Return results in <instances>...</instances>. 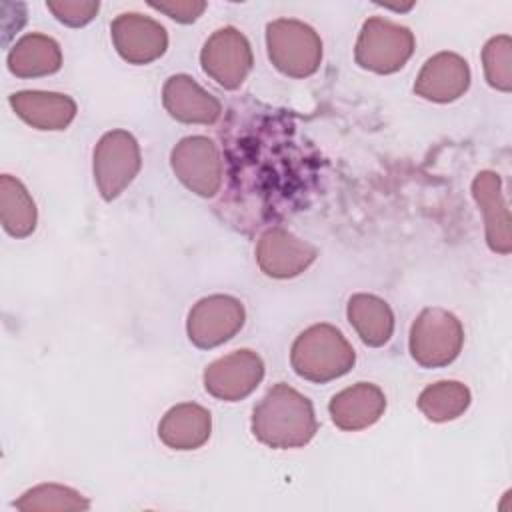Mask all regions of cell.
<instances>
[{"instance_id":"obj_12","label":"cell","mask_w":512,"mask_h":512,"mask_svg":"<svg viewBox=\"0 0 512 512\" xmlns=\"http://www.w3.org/2000/svg\"><path fill=\"white\" fill-rule=\"evenodd\" d=\"M316 248L300 240L284 228H268L256 246V260L260 270L272 278H292L302 274L314 260Z\"/></svg>"},{"instance_id":"obj_10","label":"cell","mask_w":512,"mask_h":512,"mask_svg":"<svg viewBox=\"0 0 512 512\" xmlns=\"http://www.w3.org/2000/svg\"><path fill=\"white\" fill-rule=\"evenodd\" d=\"M264 378V362L252 350L230 352L204 370V388L210 396L236 402L256 390Z\"/></svg>"},{"instance_id":"obj_24","label":"cell","mask_w":512,"mask_h":512,"mask_svg":"<svg viewBox=\"0 0 512 512\" xmlns=\"http://www.w3.org/2000/svg\"><path fill=\"white\" fill-rule=\"evenodd\" d=\"M482 64L486 82L500 90H512V40L508 34L494 36L486 42L482 50Z\"/></svg>"},{"instance_id":"obj_23","label":"cell","mask_w":512,"mask_h":512,"mask_svg":"<svg viewBox=\"0 0 512 512\" xmlns=\"http://www.w3.org/2000/svg\"><path fill=\"white\" fill-rule=\"evenodd\" d=\"M18 510H88L90 502L76 490L60 484H40L24 492L16 502Z\"/></svg>"},{"instance_id":"obj_14","label":"cell","mask_w":512,"mask_h":512,"mask_svg":"<svg viewBox=\"0 0 512 512\" xmlns=\"http://www.w3.org/2000/svg\"><path fill=\"white\" fill-rule=\"evenodd\" d=\"M162 104L174 120L184 124H214L222 114L220 102L186 74H174L166 80Z\"/></svg>"},{"instance_id":"obj_9","label":"cell","mask_w":512,"mask_h":512,"mask_svg":"<svg viewBox=\"0 0 512 512\" xmlns=\"http://www.w3.org/2000/svg\"><path fill=\"white\" fill-rule=\"evenodd\" d=\"M244 306L228 294H212L198 300L186 322L188 338L198 348H214L234 338L244 326Z\"/></svg>"},{"instance_id":"obj_16","label":"cell","mask_w":512,"mask_h":512,"mask_svg":"<svg viewBox=\"0 0 512 512\" xmlns=\"http://www.w3.org/2000/svg\"><path fill=\"white\" fill-rule=\"evenodd\" d=\"M330 418L340 430H364L380 420L386 410L384 392L370 382H358L332 396Z\"/></svg>"},{"instance_id":"obj_17","label":"cell","mask_w":512,"mask_h":512,"mask_svg":"<svg viewBox=\"0 0 512 512\" xmlns=\"http://www.w3.org/2000/svg\"><path fill=\"white\" fill-rule=\"evenodd\" d=\"M10 106L38 130H64L76 116V102L60 92L22 90L10 96Z\"/></svg>"},{"instance_id":"obj_1","label":"cell","mask_w":512,"mask_h":512,"mask_svg":"<svg viewBox=\"0 0 512 512\" xmlns=\"http://www.w3.org/2000/svg\"><path fill=\"white\" fill-rule=\"evenodd\" d=\"M316 428L312 402L284 382L272 386L252 412V434L276 450L308 444Z\"/></svg>"},{"instance_id":"obj_19","label":"cell","mask_w":512,"mask_h":512,"mask_svg":"<svg viewBox=\"0 0 512 512\" xmlns=\"http://www.w3.org/2000/svg\"><path fill=\"white\" fill-rule=\"evenodd\" d=\"M62 66V50L58 42L46 34H26L8 52V70L18 78H38L58 72Z\"/></svg>"},{"instance_id":"obj_8","label":"cell","mask_w":512,"mask_h":512,"mask_svg":"<svg viewBox=\"0 0 512 512\" xmlns=\"http://www.w3.org/2000/svg\"><path fill=\"white\" fill-rule=\"evenodd\" d=\"M202 70L222 88H238L252 70L254 56L246 36L232 28H218L202 46Z\"/></svg>"},{"instance_id":"obj_21","label":"cell","mask_w":512,"mask_h":512,"mask_svg":"<svg viewBox=\"0 0 512 512\" xmlns=\"http://www.w3.org/2000/svg\"><path fill=\"white\" fill-rule=\"evenodd\" d=\"M0 218L14 238H26L36 228V204L24 184L10 174L0 178Z\"/></svg>"},{"instance_id":"obj_15","label":"cell","mask_w":512,"mask_h":512,"mask_svg":"<svg viewBox=\"0 0 512 512\" xmlns=\"http://www.w3.org/2000/svg\"><path fill=\"white\" fill-rule=\"evenodd\" d=\"M472 196L482 210L486 242L496 254H510L512 234H510V214L502 194V180L496 172L482 170L472 180Z\"/></svg>"},{"instance_id":"obj_4","label":"cell","mask_w":512,"mask_h":512,"mask_svg":"<svg viewBox=\"0 0 512 512\" xmlns=\"http://www.w3.org/2000/svg\"><path fill=\"white\" fill-rule=\"evenodd\" d=\"M464 344L460 320L444 308H424L410 328V354L422 368H440L454 362Z\"/></svg>"},{"instance_id":"obj_7","label":"cell","mask_w":512,"mask_h":512,"mask_svg":"<svg viewBox=\"0 0 512 512\" xmlns=\"http://www.w3.org/2000/svg\"><path fill=\"white\" fill-rule=\"evenodd\" d=\"M176 178L194 194L212 198L222 186V158L216 144L206 136L182 138L170 154Z\"/></svg>"},{"instance_id":"obj_25","label":"cell","mask_w":512,"mask_h":512,"mask_svg":"<svg viewBox=\"0 0 512 512\" xmlns=\"http://www.w3.org/2000/svg\"><path fill=\"white\" fill-rule=\"evenodd\" d=\"M46 8L56 16L58 22L80 28L94 20V16L100 10V2L94 0H50L46 2Z\"/></svg>"},{"instance_id":"obj_20","label":"cell","mask_w":512,"mask_h":512,"mask_svg":"<svg viewBox=\"0 0 512 512\" xmlns=\"http://www.w3.org/2000/svg\"><path fill=\"white\" fill-rule=\"evenodd\" d=\"M346 316L366 346H384L394 332V314L390 306L374 294H354L348 300Z\"/></svg>"},{"instance_id":"obj_5","label":"cell","mask_w":512,"mask_h":512,"mask_svg":"<svg viewBox=\"0 0 512 512\" xmlns=\"http://www.w3.org/2000/svg\"><path fill=\"white\" fill-rule=\"evenodd\" d=\"M414 52V34L410 28L372 16L362 24L356 40L354 58L364 70L376 74L398 72Z\"/></svg>"},{"instance_id":"obj_13","label":"cell","mask_w":512,"mask_h":512,"mask_svg":"<svg viewBox=\"0 0 512 512\" xmlns=\"http://www.w3.org/2000/svg\"><path fill=\"white\" fill-rule=\"evenodd\" d=\"M470 86L468 62L454 52H438L426 60L416 76L414 92L424 100L446 104L460 98Z\"/></svg>"},{"instance_id":"obj_18","label":"cell","mask_w":512,"mask_h":512,"mask_svg":"<svg viewBox=\"0 0 512 512\" xmlns=\"http://www.w3.org/2000/svg\"><path fill=\"white\" fill-rule=\"evenodd\" d=\"M212 430L210 412L194 402L172 406L158 424V438L172 450H196Z\"/></svg>"},{"instance_id":"obj_11","label":"cell","mask_w":512,"mask_h":512,"mask_svg":"<svg viewBox=\"0 0 512 512\" xmlns=\"http://www.w3.org/2000/svg\"><path fill=\"white\" fill-rule=\"evenodd\" d=\"M116 52L130 64H150L168 48L166 28L138 12H124L110 24Z\"/></svg>"},{"instance_id":"obj_2","label":"cell","mask_w":512,"mask_h":512,"mask_svg":"<svg viewBox=\"0 0 512 512\" xmlns=\"http://www.w3.org/2000/svg\"><path fill=\"white\" fill-rule=\"evenodd\" d=\"M356 362L352 344L332 324H314L300 332L290 350L294 372L310 382H330L346 372Z\"/></svg>"},{"instance_id":"obj_3","label":"cell","mask_w":512,"mask_h":512,"mask_svg":"<svg viewBox=\"0 0 512 512\" xmlns=\"http://www.w3.org/2000/svg\"><path fill=\"white\" fill-rule=\"evenodd\" d=\"M272 64L290 78L312 76L322 62V40L316 30L294 18H278L266 26Z\"/></svg>"},{"instance_id":"obj_22","label":"cell","mask_w":512,"mask_h":512,"mask_svg":"<svg viewBox=\"0 0 512 512\" xmlns=\"http://www.w3.org/2000/svg\"><path fill=\"white\" fill-rule=\"evenodd\" d=\"M470 390L456 380H442L426 386L418 396V408L430 422H450L470 406Z\"/></svg>"},{"instance_id":"obj_26","label":"cell","mask_w":512,"mask_h":512,"mask_svg":"<svg viewBox=\"0 0 512 512\" xmlns=\"http://www.w3.org/2000/svg\"><path fill=\"white\" fill-rule=\"evenodd\" d=\"M154 10L166 14L168 18L180 22V24H190L202 16L206 10V2L202 0H172V2H148Z\"/></svg>"},{"instance_id":"obj_6","label":"cell","mask_w":512,"mask_h":512,"mask_svg":"<svg viewBox=\"0 0 512 512\" xmlns=\"http://www.w3.org/2000/svg\"><path fill=\"white\" fill-rule=\"evenodd\" d=\"M142 166L140 146L126 130L106 132L94 148V182L104 200L118 198Z\"/></svg>"}]
</instances>
